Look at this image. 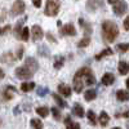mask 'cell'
I'll return each instance as SVG.
<instances>
[{"mask_svg": "<svg viewBox=\"0 0 129 129\" xmlns=\"http://www.w3.org/2000/svg\"><path fill=\"white\" fill-rule=\"evenodd\" d=\"M95 83L94 74L90 69L83 67L74 76V90L76 93H81L84 85H93Z\"/></svg>", "mask_w": 129, "mask_h": 129, "instance_id": "1", "label": "cell"}, {"mask_svg": "<svg viewBox=\"0 0 129 129\" xmlns=\"http://www.w3.org/2000/svg\"><path fill=\"white\" fill-rule=\"evenodd\" d=\"M102 36L106 43H114L119 36V28L112 21H105L102 23Z\"/></svg>", "mask_w": 129, "mask_h": 129, "instance_id": "2", "label": "cell"}, {"mask_svg": "<svg viewBox=\"0 0 129 129\" xmlns=\"http://www.w3.org/2000/svg\"><path fill=\"white\" fill-rule=\"evenodd\" d=\"M59 7H61L59 0H47L45 9H44L45 16H49V17H54V16H57L58 10H59Z\"/></svg>", "mask_w": 129, "mask_h": 129, "instance_id": "3", "label": "cell"}, {"mask_svg": "<svg viewBox=\"0 0 129 129\" xmlns=\"http://www.w3.org/2000/svg\"><path fill=\"white\" fill-rule=\"evenodd\" d=\"M25 2L23 0H16L12 5V16H19L25 12Z\"/></svg>", "mask_w": 129, "mask_h": 129, "instance_id": "4", "label": "cell"}, {"mask_svg": "<svg viewBox=\"0 0 129 129\" xmlns=\"http://www.w3.org/2000/svg\"><path fill=\"white\" fill-rule=\"evenodd\" d=\"M114 13L116 14V16H123V14H125V12L128 10V4L125 3V2H116L115 4H114Z\"/></svg>", "mask_w": 129, "mask_h": 129, "instance_id": "5", "label": "cell"}, {"mask_svg": "<svg viewBox=\"0 0 129 129\" xmlns=\"http://www.w3.org/2000/svg\"><path fill=\"white\" fill-rule=\"evenodd\" d=\"M16 76L18 79H30L32 76V72L27 67H17L16 69Z\"/></svg>", "mask_w": 129, "mask_h": 129, "instance_id": "6", "label": "cell"}, {"mask_svg": "<svg viewBox=\"0 0 129 129\" xmlns=\"http://www.w3.org/2000/svg\"><path fill=\"white\" fill-rule=\"evenodd\" d=\"M103 0H88L87 2V10L89 12H95L97 9L103 7Z\"/></svg>", "mask_w": 129, "mask_h": 129, "instance_id": "7", "label": "cell"}, {"mask_svg": "<svg viewBox=\"0 0 129 129\" xmlns=\"http://www.w3.org/2000/svg\"><path fill=\"white\" fill-rule=\"evenodd\" d=\"M61 34H62V35L74 36V35H76V30H75L74 25H71V23H67V25H64V26L61 28Z\"/></svg>", "mask_w": 129, "mask_h": 129, "instance_id": "8", "label": "cell"}, {"mask_svg": "<svg viewBox=\"0 0 129 129\" xmlns=\"http://www.w3.org/2000/svg\"><path fill=\"white\" fill-rule=\"evenodd\" d=\"M31 35H32V40H40L43 38V30L40 28V26L35 25V26H32V30H31Z\"/></svg>", "mask_w": 129, "mask_h": 129, "instance_id": "9", "label": "cell"}, {"mask_svg": "<svg viewBox=\"0 0 129 129\" xmlns=\"http://www.w3.org/2000/svg\"><path fill=\"white\" fill-rule=\"evenodd\" d=\"M25 67H27L32 74H34V72L39 69V64H38V62H36V59H35V58H27V59H26V64H25Z\"/></svg>", "mask_w": 129, "mask_h": 129, "instance_id": "10", "label": "cell"}, {"mask_svg": "<svg viewBox=\"0 0 129 129\" xmlns=\"http://www.w3.org/2000/svg\"><path fill=\"white\" fill-rule=\"evenodd\" d=\"M14 93H16V88H14V87H7V88L3 90L2 95H3L4 101H8V100L12 98V95H13Z\"/></svg>", "mask_w": 129, "mask_h": 129, "instance_id": "11", "label": "cell"}, {"mask_svg": "<svg viewBox=\"0 0 129 129\" xmlns=\"http://www.w3.org/2000/svg\"><path fill=\"white\" fill-rule=\"evenodd\" d=\"M58 92L63 97H70L71 95V89H70L69 85H66V84H59L58 85Z\"/></svg>", "mask_w": 129, "mask_h": 129, "instance_id": "12", "label": "cell"}, {"mask_svg": "<svg viewBox=\"0 0 129 129\" xmlns=\"http://www.w3.org/2000/svg\"><path fill=\"white\" fill-rule=\"evenodd\" d=\"M114 81H115V76L110 72L105 74L102 76V84H105V85H111V84H114Z\"/></svg>", "mask_w": 129, "mask_h": 129, "instance_id": "13", "label": "cell"}, {"mask_svg": "<svg viewBox=\"0 0 129 129\" xmlns=\"http://www.w3.org/2000/svg\"><path fill=\"white\" fill-rule=\"evenodd\" d=\"M112 53H114V52H112V49H110V48H106V49H103L101 53H98V54H95V57H94V58H95L97 61H101L102 58H105V57H107V56H111Z\"/></svg>", "mask_w": 129, "mask_h": 129, "instance_id": "14", "label": "cell"}, {"mask_svg": "<svg viewBox=\"0 0 129 129\" xmlns=\"http://www.w3.org/2000/svg\"><path fill=\"white\" fill-rule=\"evenodd\" d=\"M79 23H80V26H81V28H83L84 32H87V34H90V32H92V26H90V23H88L85 19L80 18V19H79Z\"/></svg>", "mask_w": 129, "mask_h": 129, "instance_id": "15", "label": "cell"}, {"mask_svg": "<svg viewBox=\"0 0 129 129\" xmlns=\"http://www.w3.org/2000/svg\"><path fill=\"white\" fill-rule=\"evenodd\" d=\"M72 111H74V114L76 115L78 117H83L84 116V109L81 107V105H79V103H75L74 105Z\"/></svg>", "mask_w": 129, "mask_h": 129, "instance_id": "16", "label": "cell"}, {"mask_svg": "<svg viewBox=\"0 0 129 129\" xmlns=\"http://www.w3.org/2000/svg\"><path fill=\"white\" fill-rule=\"evenodd\" d=\"M116 98L119 100V101H121V102H126L129 100V93L125 92V90H117Z\"/></svg>", "mask_w": 129, "mask_h": 129, "instance_id": "17", "label": "cell"}, {"mask_svg": "<svg viewBox=\"0 0 129 129\" xmlns=\"http://www.w3.org/2000/svg\"><path fill=\"white\" fill-rule=\"evenodd\" d=\"M109 120H110V116H109V114L105 112V111H102V112L100 114V124H101L102 126H105V125L109 124Z\"/></svg>", "mask_w": 129, "mask_h": 129, "instance_id": "18", "label": "cell"}, {"mask_svg": "<svg viewBox=\"0 0 129 129\" xmlns=\"http://www.w3.org/2000/svg\"><path fill=\"white\" fill-rule=\"evenodd\" d=\"M84 97H85V100H87V101H93V100H95L97 93H95L94 89H88V90H85Z\"/></svg>", "mask_w": 129, "mask_h": 129, "instance_id": "19", "label": "cell"}, {"mask_svg": "<svg viewBox=\"0 0 129 129\" xmlns=\"http://www.w3.org/2000/svg\"><path fill=\"white\" fill-rule=\"evenodd\" d=\"M34 88H35V83H22L21 84V89H22V92H25V93L32 90Z\"/></svg>", "mask_w": 129, "mask_h": 129, "instance_id": "20", "label": "cell"}, {"mask_svg": "<svg viewBox=\"0 0 129 129\" xmlns=\"http://www.w3.org/2000/svg\"><path fill=\"white\" fill-rule=\"evenodd\" d=\"M119 72H120L121 75H125V74L129 72V64H128L126 62L121 61V62L119 63Z\"/></svg>", "mask_w": 129, "mask_h": 129, "instance_id": "21", "label": "cell"}, {"mask_svg": "<svg viewBox=\"0 0 129 129\" xmlns=\"http://www.w3.org/2000/svg\"><path fill=\"white\" fill-rule=\"evenodd\" d=\"M64 123H66L67 129H80V125H79L78 123H72V121H71V119H70V116H67V117H66Z\"/></svg>", "mask_w": 129, "mask_h": 129, "instance_id": "22", "label": "cell"}, {"mask_svg": "<svg viewBox=\"0 0 129 129\" xmlns=\"http://www.w3.org/2000/svg\"><path fill=\"white\" fill-rule=\"evenodd\" d=\"M23 22H25V19L18 21L17 25H16V27H14V35H16L17 39H19V35H21V31H22V25H23Z\"/></svg>", "mask_w": 129, "mask_h": 129, "instance_id": "23", "label": "cell"}, {"mask_svg": "<svg viewBox=\"0 0 129 129\" xmlns=\"http://www.w3.org/2000/svg\"><path fill=\"white\" fill-rule=\"evenodd\" d=\"M36 114H38L39 116H41V117H47L48 114H49V110H48V107H45V106L38 107V109H36Z\"/></svg>", "mask_w": 129, "mask_h": 129, "instance_id": "24", "label": "cell"}, {"mask_svg": "<svg viewBox=\"0 0 129 129\" xmlns=\"http://www.w3.org/2000/svg\"><path fill=\"white\" fill-rule=\"evenodd\" d=\"M30 38V30L28 27H23L22 31H21V35H19V39H22L23 41H27Z\"/></svg>", "mask_w": 129, "mask_h": 129, "instance_id": "25", "label": "cell"}, {"mask_svg": "<svg viewBox=\"0 0 129 129\" xmlns=\"http://www.w3.org/2000/svg\"><path fill=\"white\" fill-rule=\"evenodd\" d=\"M63 63H64V58H63L62 56H57V57L54 58V67H56L57 70H59V69L63 66Z\"/></svg>", "mask_w": 129, "mask_h": 129, "instance_id": "26", "label": "cell"}, {"mask_svg": "<svg viewBox=\"0 0 129 129\" xmlns=\"http://www.w3.org/2000/svg\"><path fill=\"white\" fill-rule=\"evenodd\" d=\"M14 59H13V54L12 53H4L2 56V62L4 63H12Z\"/></svg>", "mask_w": 129, "mask_h": 129, "instance_id": "27", "label": "cell"}, {"mask_svg": "<svg viewBox=\"0 0 129 129\" xmlns=\"http://www.w3.org/2000/svg\"><path fill=\"white\" fill-rule=\"evenodd\" d=\"M53 98H54V101L57 102V105L59 107H66L67 106L66 101H63V98H62V97H59L58 94H53Z\"/></svg>", "mask_w": 129, "mask_h": 129, "instance_id": "28", "label": "cell"}, {"mask_svg": "<svg viewBox=\"0 0 129 129\" xmlns=\"http://www.w3.org/2000/svg\"><path fill=\"white\" fill-rule=\"evenodd\" d=\"M90 44V38H84V39H81L79 43H78V47L79 48H85V47H88Z\"/></svg>", "mask_w": 129, "mask_h": 129, "instance_id": "29", "label": "cell"}, {"mask_svg": "<svg viewBox=\"0 0 129 129\" xmlns=\"http://www.w3.org/2000/svg\"><path fill=\"white\" fill-rule=\"evenodd\" d=\"M31 125L34 126V129H43V123L39 119H32L31 120Z\"/></svg>", "mask_w": 129, "mask_h": 129, "instance_id": "30", "label": "cell"}, {"mask_svg": "<svg viewBox=\"0 0 129 129\" xmlns=\"http://www.w3.org/2000/svg\"><path fill=\"white\" fill-rule=\"evenodd\" d=\"M117 50L119 52H128L129 50V43H121V44H117Z\"/></svg>", "mask_w": 129, "mask_h": 129, "instance_id": "31", "label": "cell"}, {"mask_svg": "<svg viewBox=\"0 0 129 129\" xmlns=\"http://www.w3.org/2000/svg\"><path fill=\"white\" fill-rule=\"evenodd\" d=\"M87 116H88V119H89V123H90V124H95V123H97V117H95V114H94L92 110H90V111H88Z\"/></svg>", "mask_w": 129, "mask_h": 129, "instance_id": "32", "label": "cell"}, {"mask_svg": "<svg viewBox=\"0 0 129 129\" xmlns=\"http://www.w3.org/2000/svg\"><path fill=\"white\" fill-rule=\"evenodd\" d=\"M52 114H53L56 120H61V112H59V110L57 109V107H53L52 109Z\"/></svg>", "mask_w": 129, "mask_h": 129, "instance_id": "33", "label": "cell"}, {"mask_svg": "<svg viewBox=\"0 0 129 129\" xmlns=\"http://www.w3.org/2000/svg\"><path fill=\"white\" fill-rule=\"evenodd\" d=\"M22 56H23V48H22V47H18V49H17V57H16V59H21V58H22Z\"/></svg>", "mask_w": 129, "mask_h": 129, "instance_id": "34", "label": "cell"}, {"mask_svg": "<svg viewBox=\"0 0 129 129\" xmlns=\"http://www.w3.org/2000/svg\"><path fill=\"white\" fill-rule=\"evenodd\" d=\"M9 31H10V26L7 25V26L0 28V35H4V34H7V32H9Z\"/></svg>", "mask_w": 129, "mask_h": 129, "instance_id": "35", "label": "cell"}, {"mask_svg": "<svg viewBox=\"0 0 129 129\" xmlns=\"http://www.w3.org/2000/svg\"><path fill=\"white\" fill-rule=\"evenodd\" d=\"M48 93V88H40V89H38V94L39 95H45Z\"/></svg>", "mask_w": 129, "mask_h": 129, "instance_id": "36", "label": "cell"}, {"mask_svg": "<svg viewBox=\"0 0 129 129\" xmlns=\"http://www.w3.org/2000/svg\"><path fill=\"white\" fill-rule=\"evenodd\" d=\"M124 28H125V31H128L129 30V16L128 17H125V19H124Z\"/></svg>", "mask_w": 129, "mask_h": 129, "instance_id": "37", "label": "cell"}, {"mask_svg": "<svg viewBox=\"0 0 129 129\" xmlns=\"http://www.w3.org/2000/svg\"><path fill=\"white\" fill-rule=\"evenodd\" d=\"M32 4H34V7L39 8L41 5V0H32Z\"/></svg>", "mask_w": 129, "mask_h": 129, "instance_id": "38", "label": "cell"}, {"mask_svg": "<svg viewBox=\"0 0 129 129\" xmlns=\"http://www.w3.org/2000/svg\"><path fill=\"white\" fill-rule=\"evenodd\" d=\"M48 39H49L50 41H56V39H54V38L52 36V34H48Z\"/></svg>", "mask_w": 129, "mask_h": 129, "instance_id": "39", "label": "cell"}, {"mask_svg": "<svg viewBox=\"0 0 129 129\" xmlns=\"http://www.w3.org/2000/svg\"><path fill=\"white\" fill-rule=\"evenodd\" d=\"M107 2H109L110 4H115L116 2H119V0H107Z\"/></svg>", "mask_w": 129, "mask_h": 129, "instance_id": "40", "label": "cell"}, {"mask_svg": "<svg viewBox=\"0 0 129 129\" xmlns=\"http://www.w3.org/2000/svg\"><path fill=\"white\" fill-rule=\"evenodd\" d=\"M4 78V72H3V70L0 69V79H3Z\"/></svg>", "mask_w": 129, "mask_h": 129, "instance_id": "41", "label": "cell"}, {"mask_svg": "<svg viewBox=\"0 0 129 129\" xmlns=\"http://www.w3.org/2000/svg\"><path fill=\"white\" fill-rule=\"evenodd\" d=\"M124 117H129V110L126 112H124Z\"/></svg>", "mask_w": 129, "mask_h": 129, "instance_id": "42", "label": "cell"}, {"mask_svg": "<svg viewBox=\"0 0 129 129\" xmlns=\"http://www.w3.org/2000/svg\"><path fill=\"white\" fill-rule=\"evenodd\" d=\"M126 88H128V89H129V78H128V79H126Z\"/></svg>", "mask_w": 129, "mask_h": 129, "instance_id": "43", "label": "cell"}, {"mask_svg": "<svg viewBox=\"0 0 129 129\" xmlns=\"http://www.w3.org/2000/svg\"><path fill=\"white\" fill-rule=\"evenodd\" d=\"M126 126H128V129H129V121H128V123H126Z\"/></svg>", "mask_w": 129, "mask_h": 129, "instance_id": "44", "label": "cell"}, {"mask_svg": "<svg viewBox=\"0 0 129 129\" xmlns=\"http://www.w3.org/2000/svg\"><path fill=\"white\" fill-rule=\"evenodd\" d=\"M112 129H121V128H112Z\"/></svg>", "mask_w": 129, "mask_h": 129, "instance_id": "45", "label": "cell"}]
</instances>
